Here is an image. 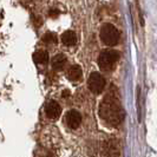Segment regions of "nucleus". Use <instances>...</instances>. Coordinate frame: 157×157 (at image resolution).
<instances>
[{"mask_svg": "<svg viewBox=\"0 0 157 157\" xmlns=\"http://www.w3.org/2000/svg\"><path fill=\"white\" fill-rule=\"evenodd\" d=\"M99 116L111 125H119L124 119V110L119 103L118 92L115 86L104 97L99 105Z\"/></svg>", "mask_w": 157, "mask_h": 157, "instance_id": "obj_1", "label": "nucleus"}, {"mask_svg": "<svg viewBox=\"0 0 157 157\" xmlns=\"http://www.w3.org/2000/svg\"><path fill=\"white\" fill-rule=\"evenodd\" d=\"M119 53L115 50H104L99 55L98 65L103 71H111L117 63Z\"/></svg>", "mask_w": 157, "mask_h": 157, "instance_id": "obj_2", "label": "nucleus"}, {"mask_svg": "<svg viewBox=\"0 0 157 157\" xmlns=\"http://www.w3.org/2000/svg\"><path fill=\"white\" fill-rule=\"evenodd\" d=\"M101 39L106 46H115L119 40V32L111 24H105L101 29Z\"/></svg>", "mask_w": 157, "mask_h": 157, "instance_id": "obj_3", "label": "nucleus"}, {"mask_svg": "<svg viewBox=\"0 0 157 157\" xmlns=\"http://www.w3.org/2000/svg\"><path fill=\"white\" fill-rule=\"evenodd\" d=\"M105 79L103 77L102 75H99L98 72H94L90 75L89 77V80H87V86L89 89L94 92V94H101L104 87H105Z\"/></svg>", "mask_w": 157, "mask_h": 157, "instance_id": "obj_4", "label": "nucleus"}, {"mask_svg": "<svg viewBox=\"0 0 157 157\" xmlns=\"http://www.w3.org/2000/svg\"><path fill=\"white\" fill-rule=\"evenodd\" d=\"M66 124L71 129H77L82 123V116L77 110H70L65 116Z\"/></svg>", "mask_w": 157, "mask_h": 157, "instance_id": "obj_5", "label": "nucleus"}, {"mask_svg": "<svg viewBox=\"0 0 157 157\" xmlns=\"http://www.w3.org/2000/svg\"><path fill=\"white\" fill-rule=\"evenodd\" d=\"M103 152L106 157H118L119 156V147L113 140L104 142L103 144Z\"/></svg>", "mask_w": 157, "mask_h": 157, "instance_id": "obj_6", "label": "nucleus"}, {"mask_svg": "<svg viewBox=\"0 0 157 157\" xmlns=\"http://www.w3.org/2000/svg\"><path fill=\"white\" fill-rule=\"evenodd\" d=\"M45 112H46V116L48 118H52L56 119L60 116V112H62V108L56 101H48L45 105Z\"/></svg>", "mask_w": 157, "mask_h": 157, "instance_id": "obj_7", "label": "nucleus"}, {"mask_svg": "<svg viewBox=\"0 0 157 157\" xmlns=\"http://www.w3.org/2000/svg\"><path fill=\"white\" fill-rule=\"evenodd\" d=\"M82 69L79 65H72L69 67V70L66 71V77L72 80V82H76L82 78Z\"/></svg>", "mask_w": 157, "mask_h": 157, "instance_id": "obj_8", "label": "nucleus"}, {"mask_svg": "<svg viewBox=\"0 0 157 157\" xmlns=\"http://www.w3.org/2000/svg\"><path fill=\"white\" fill-rule=\"evenodd\" d=\"M66 63H67V59H66V57L64 55H62V53H59V55H56L53 58H52V62H51V64H52V67L55 69V70L59 71V70H63L64 66L66 65Z\"/></svg>", "mask_w": 157, "mask_h": 157, "instance_id": "obj_9", "label": "nucleus"}, {"mask_svg": "<svg viewBox=\"0 0 157 157\" xmlns=\"http://www.w3.org/2000/svg\"><path fill=\"white\" fill-rule=\"evenodd\" d=\"M77 41V37H76V33L73 31H65L62 34V43L66 46H72L75 45Z\"/></svg>", "mask_w": 157, "mask_h": 157, "instance_id": "obj_10", "label": "nucleus"}, {"mask_svg": "<svg viewBox=\"0 0 157 157\" xmlns=\"http://www.w3.org/2000/svg\"><path fill=\"white\" fill-rule=\"evenodd\" d=\"M33 60L38 64H46L48 62V53L47 51L39 50L33 53Z\"/></svg>", "mask_w": 157, "mask_h": 157, "instance_id": "obj_11", "label": "nucleus"}, {"mask_svg": "<svg viewBox=\"0 0 157 157\" xmlns=\"http://www.w3.org/2000/svg\"><path fill=\"white\" fill-rule=\"evenodd\" d=\"M44 41L47 43V44H56L57 41H58V38H57V36H56L55 33H52V32H47L44 34Z\"/></svg>", "mask_w": 157, "mask_h": 157, "instance_id": "obj_12", "label": "nucleus"}, {"mask_svg": "<svg viewBox=\"0 0 157 157\" xmlns=\"http://www.w3.org/2000/svg\"><path fill=\"white\" fill-rule=\"evenodd\" d=\"M58 13H59V12H58L57 10H51V11H50V16H52V17H56Z\"/></svg>", "mask_w": 157, "mask_h": 157, "instance_id": "obj_13", "label": "nucleus"}, {"mask_svg": "<svg viewBox=\"0 0 157 157\" xmlns=\"http://www.w3.org/2000/svg\"><path fill=\"white\" fill-rule=\"evenodd\" d=\"M67 94H70V92H69V91H64V97H66V96H67Z\"/></svg>", "mask_w": 157, "mask_h": 157, "instance_id": "obj_14", "label": "nucleus"}]
</instances>
